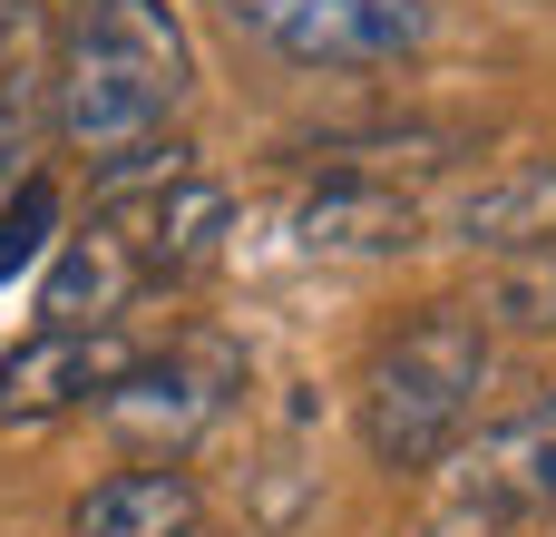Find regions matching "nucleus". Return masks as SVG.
<instances>
[{
  "label": "nucleus",
  "instance_id": "obj_5",
  "mask_svg": "<svg viewBox=\"0 0 556 537\" xmlns=\"http://www.w3.org/2000/svg\"><path fill=\"white\" fill-rule=\"evenodd\" d=\"M137 362V342L117 323H39L10 362H0V430H39L59 411H98V391Z\"/></svg>",
  "mask_w": 556,
  "mask_h": 537
},
{
  "label": "nucleus",
  "instance_id": "obj_15",
  "mask_svg": "<svg viewBox=\"0 0 556 537\" xmlns=\"http://www.w3.org/2000/svg\"><path fill=\"white\" fill-rule=\"evenodd\" d=\"M420 537H518V519H498V509H479V499H450Z\"/></svg>",
  "mask_w": 556,
  "mask_h": 537
},
{
  "label": "nucleus",
  "instance_id": "obj_8",
  "mask_svg": "<svg viewBox=\"0 0 556 537\" xmlns=\"http://www.w3.org/2000/svg\"><path fill=\"white\" fill-rule=\"evenodd\" d=\"M137 294H147L137 235H127L117 215H98L88 235H59V245H49V274H39V323H117Z\"/></svg>",
  "mask_w": 556,
  "mask_h": 537
},
{
  "label": "nucleus",
  "instance_id": "obj_14",
  "mask_svg": "<svg viewBox=\"0 0 556 537\" xmlns=\"http://www.w3.org/2000/svg\"><path fill=\"white\" fill-rule=\"evenodd\" d=\"M49 225H59V196H49L39 176L0 196V284H10V274H29V264L49 254Z\"/></svg>",
  "mask_w": 556,
  "mask_h": 537
},
{
  "label": "nucleus",
  "instance_id": "obj_10",
  "mask_svg": "<svg viewBox=\"0 0 556 537\" xmlns=\"http://www.w3.org/2000/svg\"><path fill=\"white\" fill-rule=\"evenodd\" d=\"M68 528L78 537H195L205 528V489L176 460H137V470H108L68 509Z\"/></svg>",
  "mask_w": 556,
  "mask_h": 537
},
{
  "label": "nucleus",
  "instance_id": "obj_4",
  "mask_svg": "<svg viewBox=\"0 0 556 537\" xmlns=\"http://www.w3.org/2000/svg\"><path fill=\"white\" fill-rule=\"evenodd\" d=\"M225 20L293 68H391L430 39V0H225Z\"/></svg>",
  "mask_w": 556,
  "mask_h": 537
},
{
  "label": "nucleus",
  "instance_id": "obj_7",
  "mask_svg": "<svg viewBox=\"0 0 556 537\" xmlns=\"http://www.w3.org/2000/svg\"><path fill=\"white\" fill-rule=\"evenodd\" d=\"M98 215H117V225L137 235V264H147V294H156V284H186V274L215 264V245H225V225H235V196L186 166L176 186H156V196H137V205H98Z\"/></svg>",
  "mask_w": 556,
  "mask_h": 537
},
{
  "label": "nucleus",
  "instance_id": "obj_12",
  "mask_svg": "<svg viewBox=\"0 0 556 537\" xmlns=\"http://www.w3.org/2000/svg\"><path fill=\"white\" fill-rule=\"evenodd\" d=\"M489 333H528V342H547L556 333V235L547 245H508L489 274H479V303H469Z\"/></svg>",
  "mask_w": 556,
  "mask_h": 537
},
{
  "label": "nucleus",
  "instance_id": "obj_11",
  "mask_svg": "<svg viewBox=\"0 0 556 537\" xmlns=\"http://www.w3.org/2000/svg\"><path fill=\"white\" fill-rule=\"evenodd\" d=\"M440 225L459 245H547L556 235V166H508V176L469 186Z\"/></svg>",
  "mask_w": 556,
  "mask_h": 537
},
{
  "label": "nucleus",
  "instance_id": "obj_9",
  "mask_svg": "<svg viewBox=\"0 0 556 537\" xmlns=\"http://www.w3.org/2000/svg\"><path fill=\"white\" fill-rule=\"evenodd\" d=\"M459 499L498 509V519H556V391L528 401L518 421H498L469 470H459Z\"/></svg>",
  "mask_w": 556,
  "mask_h": 537
},
{
  "label": "nucleus",
  "instance_id": "obj_2",
  "mask_svg": "<svg viewBox=\"0 0 556 537\" xmlns=\"http://www.w3.org/2000/svg\"><path fill=\"white\" fill-rule=\"evenodd\" d=\"M489 342H498V333H489L469 303L410 313V323L371 352V372H362V450H371L381 470H440V460L469 440V421H479Z\"/></svg>",
  "mask_w": 556,
  "mask_h": 537
},
{
  "label": "nucleus",
  "instance_id": "obj_6",
  "mask_svg": "<svg viewBox=\"0 0 556 537\" xmlns=\"http://www.w3.org/2000/svg\"><path fill=\"white\" fill-rule=\"evenodd\" d=\"M293 245L323 254V264H391L430 235V205L391 176H323L313 196H293Z\"/></svg>",
  "mask_w": 556,
  "mask_h": 537
},
{
  "label": "nucleus",
  "instance_id": "obj_13",
  "mask_svg": "<svg viewBox=\"0 0 556 537\" xmlns=\"http://www.w3.org/2000/svg\"><path fill=\"white\" fill-rule=\"evenodd\" d=\"M39 108H49V78L29 59L0 68V196L29 186V147H39Z\"/></svg>",
  "mask_w": 556,
  "mask_h": 537
},
{
  "label": "nucleus",
  "instance_id": "obj_3",
  "mask_svg": "<svg viewBox=\"0 0 556 537\" xmlns=\"http://www.w3.org/2000/svg\"><path fill=\"white\" fill-rule=\"evenodd\" d=\"M244 391V362L225 342H176V352H137L108 391H98V421L137 450V460H186Z\"/></svg>",
  "mask_w": 556,
  "mask_h": 537
},
{
  "label": "nucleus",
  "instance_id": "obj_1",
  "mask_svg": "<svg viewBox=\"0 0 556 537\" xmlns=\"http://www.w3.org/2000/svg\"><path fill=\"white\" fill-rule=\"evenodd\" d=\"M195 88V49L176 0H88L68 29V59L49 78V127L98 166L117 147L166 137V117Z\"/></svg>",
  "mask_w": 556,
  "mask_h": 537
}]
</instances>
